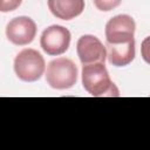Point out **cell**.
<instances>
[{
	"label": "cell",
	"instance_id": "10",
	"mask_svg": "<svg viewBox=\"0 0 150 150\" xmlns=\"http://www.w3.org/2000/svg\"><path fill=\"white\" fill-rule=\"evenodd\" d=\"M121 2L122 0H94L95 7L102 12H109L116 8L117 6H120Z\"/></svg>",
	"mask_w": 150,
	"mask_h": 150
},
{
	"label": "cell",
	"instance_id": "3",
	"mask_svg": "<svg viewBox=\"0 0 150 150\" xmlns=\"http://www.w3.org/2000/svg\"><path fill=\"white\" fill-rule=\"evenodd\" d=\"M46 63L43 56L35 49H22L14 60V71L25 82L38 81L45 71Z\"/></svg>",
	"mask_w": 150,
	"mask_h": 150
},
{
	"label": "cell",
	"instance_id": "2",
	"mask_svg": "<svg viewBox=\"0 0 150 150\" xmlns=\"http://www.w3.org/2000/svg\"><path fill=\"white\" fill-rule=\"evenodd\" d=\"M77 75V67L71 60L59 57L48 63L46 81L52 88L63 90L71 88L76 83Z\"/></svg>",
	"mask_w": 150,
	"mask_h": 150
},
{
	"label": "cell",
	"instance_id": "11",
	"mask_svg": "<svg viewBox=\"0 0 150 150\" xmlns=\"http://www.w3.org/2000/svg\"><path fill=\"white\" fill-rule=\"evenodd\" d=\"M22 0H0V11L6 13V12H12L16 9L21 5Z\"/></svg>",
	"mask_w": 150,
	"mask_h": 150
},
{
	"label": "cell",
	"instance_id": "5",
	"mask_svg": "<svg viewBox=\"0 0 150 150\" xmlns=\"http://www.w3.org/2000/svg\"><path fill=\"white\" fill-rule=\"evenodd\" d=\"M135 28V21L130 15H116L105 25V40L110 43L129 42L134 40Z\"/></svg>",
	"mask_w": 150,
	"mask_h": 150
},
{
	"label": "cell",
	"instance_id": "1",
	"mask_svg": "<svg viewBox=\"0 0 150 150\" xmlns=\"http://www.w3.org/2000/svg\"><path fill=\"white\" fill-rule=\"evenodd\" d=\"M82 86L95 97H118L120 91L110 80L104 63H90L82 67Z\"/></svg>",
	"mask_w": 150,
	"mask_h": 150
},
{
	"label": "cell",
	"instance_id": "7",
	"mask_svg": "<svg viewBox=\"0 0 150 150\" xmlns=\"http://www.w3.org/2000/svg\"><path fill=\"white\" fill-rule=\"evenodd\" d=\"M76 50L82 64L104 63L107 59L105 46L94 35H83L76 43Z\"/></svg>",
	"mask_w": 150,
	"mask_h": 150
},
{
	"label": "cell",
	"instance_id": "8",
	"mask_svg": "<svg viewBox=\"0 0 150 150\" xmlns=\"http://www.w3.org/2000/svg\"><path fill=\"white\" fill-rule=\"evenodd\" d=\"M107 59L115 67H124L135 59V40L123 43H105Z\"/></svg>",
	"mask_w": 150,
	"mask_h": 150
},
{
	"label": "cell",
	"instance_id": "9",
	"mask_svg": "<svg viewBox=\"0 0 150 150\" xmlns=\"http://www.w3.org/2000/svg\"><path fill=\"white\" fill-rule=\"evenodd\" d=\"M50 13L61 20H71L84 9V0H48Z\"/></svg>",
	"mask_w": 150,
	"mask_h": 150
},
{
	"label": "cell",
	"instance_id": "4",
	"mask_svg": "<svg viewBox=\"0 0 150 150\" xmlns=\"http://www.w3.org/2000/svg\"><path fill=\"white\" fill-rule=\"evenodd\" d=\"M40 45L43 52L48 55H61L69 48L70 32L63 26L53 25L42 32Z\"/></svg>",
	"mask_w": 150,
	"mask_h": 150
},
{
	"label": "cell",
	"instance_id": "6",
	"mask_svg": "<svg viewBox=\"0 0 150 150\" xmlns=\"http://www.w3.org/2000/svg\"><path fill=\"white\" fill-rule=\"evenodd\" d=\"M7 39L16 46L30 43L36 35V25L28 16H18L12 19L6 27Z\"/></svg>",
	"mask_w": 150,
	"mask_h": 150
},
{
	"label": "cell",
	"instance_id": "12",
	"mask_svg": "<svg viewBox=\"0 0 150 150\" xmlns=\"http://www.w3.org/2000/svg\"><path fill=\"white\" fill-rule=\"evenodd\" d=\"M141 54L143 60L150 64V36L145 38L141 45Z\"/></svg>",
	"mask_w": 150,
	"mask_h": 150
}]
</instances>
